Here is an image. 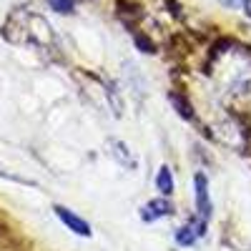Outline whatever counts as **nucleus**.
<instances>
[{
	"mask_svg": "<svg viewBox=\"0 0 251 251\" xmlns=\"http://www.w3.org/2000/svg\"><path fill=\"white\" fill-rule=\"evenodd\" d=\"M194 206H196V216L201 221H211V214H214V201H211V191H208V178L206 174H194Z\"/></svg>",
	"mask_w": 251,
	"mask_h": 251,
	"instance_id": "f257e3e1",
	"label": "nucleus"
},
{
	"mask_svg": "<svg viewBox=\"0 0 251 251\" xmlns=\"http://www.w3.org/2000/svg\"><path fill=\"white\" fill-rule=\"evenodd\" d=\"M141 221L143 224H156L161 219H169L174 216V203L169 196H158V199H151V201H146L141 206V211H138Z\"/></svg>",
	"mask_w": 251,
	"mask_h": 251,
	"instance_id": "f03ea898",
	"label": "nucleus"
},
{
	"mask_svg": "<svg viewBox=\"0 0 251 251\" xmlns=\"http://www.w3.org/2000/svg\"><path fill=\"white\" fill-rule=\"evenodd\" d=\"M53 211H55V216L60 219V224L63 226H66L68 228V231H73L75 236H91L93 234V228H91V224L86 221V219H83V216H78L75 211H73V208H68V206H53Z\"/></svg>",
	"mask_w": 251,
	"mask_h": 251,
	"instance_id": "7ed1b4c3",
	"label": "nucleus"
},
{
	"mask_svg": "<svg viewBox=\"0 0 251 251\" xmlns=\"http://www.w3.org/2000/svg\"><path fill=\"white\" fill-rule=\"evenodd\" d=\"M108 146L113 149V151H111V156L123 166V169H128V171H136V169H138V158H136V153L131 151V146H128V143L111 138V141H108Z\"/></svg>",
	"mask_w": 251,
	"mask_h": 251,
	"instance_id": "20e7f679",
	"label": "nucleus"
},
{
	"mask_svg": "<svg viewBox=\"0 0 251 251\" xmlns=\"http://www.w3.org/2000/svg\"><path fill=\"white\" fill-rule=\"evenodd\" d=\"M153 183H156V191L161 194V196H174L176 194V178H174V171H171V166H161V169L156 171V178H153Z\"/></svg>",
	"mask_w": 251,
	"mask_h": 251,
	"instance_id": "39448f33",
	"label": "nucleus"
},
{
	"mask_svg": "<svg viewBox=\"0 0 251 251\" xmlns=\"http://www.w3.org/2000/svg\"><path fill=\"white\" fill-rule=\"evenodd\" d=\"M169 100H171V106L176 108V113L183 118V121H196V113H194V108H191V103H188L181 93H169Z\"/></svg>",
	"mask_w": 251,
	"mask_h": 251,
	"instance_id": "423d86ee",
	"label": "nucleus"
},
{
	"mask_svg": "<svg viewBox=\"0 0 251 251\" xmlns=\"http://www.w3.org/2000/svg\"><path fill=\"white\" fill-rule=\"evenodd\" d=\"M48 5H50L55 13H73L75 0H48Z\"/></svg>",
	"mask_w": 251,
	"mask_h": 251,
	"instance_id": "0eeeda50",
	"label": "nucleus"
},
{
	"mask_svg": "<svg viewBox=\"0 0 251 251\" xmlns=\"http://www.w3.org/2000/svg\"><path fill=\"white\" fill-rule=\"evenodd\" d=\"M133 40H136V46H138L143 53H156V48H153V43H151L149 38H141V35H136Z\"/></svg>",
	"mask_w": 251,
	"mask_h": 251,
	"instance_id": "6e6552de",
	"label": "nucleus"
},
{
	"mask_svg": "<svg viewBox=\"0 0 251 251\" xmlns=\"http://www.w3.org/2000/svg\"><path fill=\"white\" fill-rule=\"evenodd\" d=\"M236 8H241V10L251 18V0H236Z\"/></svg>",
	"mask_w": 251,
	"mask_h": 251,
	"instance_id": "1a4fd4ad",
	"label": "nucleus"
}]
</instances>
